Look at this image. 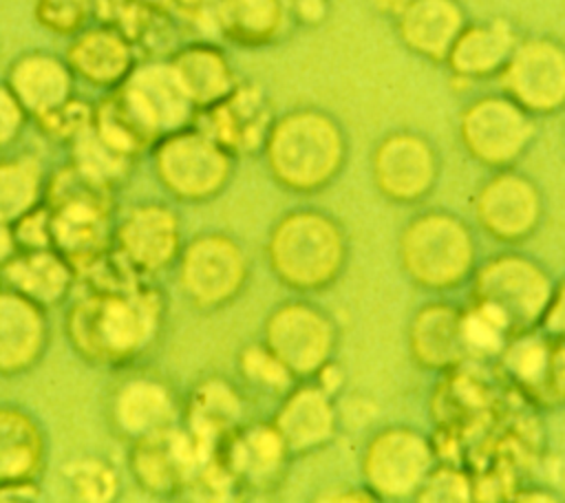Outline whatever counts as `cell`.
<instances>
[{"label":"cell","instance_id":"obj_5","mask_svg":"<svg viewBox=\"0 0 565 503\" xmlns=\"http://www.w3.org/2000/svg\"><path fill=\"white\" fill-rule=\"evenodd\" d=\"M556 278L532 254L503 247L479 260L468 282V304L494 318L510 335L539 329Z\"/></svg>","mask_w":565,"mask_h":503},{"label":"cell","instance_id":"obj_42","mask_svg":"<svg viewBox=\"0 0 565 503\" xmlns=\"http://www.w3.org/2000/svg\"><path fill=\"white\" fill-rule=\"evenodd\" d=\"M24 108L18 104L9 86H0V148L9 146L22 130Z\"/></svg>","mask_w":565,"mask_h":503},{"label":"cell","instance_id":"obj_10","mask_svg":"<svg viewBox=\"0 0 565 503\" xmlns=\"http://www.w3.org/2000/svg\"><path fill=\"white\" fill-rule=\"evenodd\" d=\"M470 205L477 229L503 247L527 243L547 214L541 183L516 165L490 170L475 188Z\"/></svg>","mask_w":565,"mask_h":503},{"label":"cell","instance_id":"obj_1","mask_svg":"<svg viewBox=\"0 0 565 503\" xmlns=\"http://www.w3.org/2000/svg\"><path fill=\"white\" fill-rule=\"evenodd\" d=\"M77 274H86L88 289L66 315L75 351L104 366H121L141 355L161 331L163 293L110 249Z\"/></svg>","mask_w":565,"mask_h":503},{"label":"cell","instance_id":"obj_13","mask_svg":"<svg viewBox=\"0 0 565 503\" xmlns=\"http://www.w3.org/2000/svg\"><path fill=\"white\" fill-rule=\"evenodd\" d=\"M110 95L146 146H154L161 137L190 126L196 115L170 62L132 68Z\"/></svg>","mask_w":565,"mask_h":503},{"label":"cell","instance_id":"obj_6","mask_svg":"<svg viewBox=\"0 0 565 503\" xmlns=\"http://www.w3.org/2000/svg\"><path fill=\"white\" fill-rule=\"evenodd\" d=\"M439 452L417 426L393 421L369 432L360 450V483L375 501H415Z\"/></svg>","mask_w":565,"mask_h":503},{"label":"cell","instance_id":"obj_16","mask_svg":"<svg viewBox=\"0 0 565 503\" xmlns=\"http://www.w3.org/2000/svg\"><path fill=\"white\" fill-rule=\"evenodd\" d=\"M294 459L316 454L331 446L340 432L338 397L316 379H298L269 417Z\"/></svg>","mask_w":565,"mask_h":503},{"label":"cell","instance_id":"obj_17","mask_svg":"<svg viewBox=\"0 0 565 503\" xmlns=\"http://www.w3.org/2000/svg\"><path fill=\"white\" fill-rule=\"evenodd\" d=\"M274 117L267 90L258 82H238L221 101L199 110L194 126L238 159L260 154Z\"/></svg>","mask_w":565,"mask_h":503},{"label":"cell","instance_id":"obj_48","mask_svg":"<svg viewBox=\"0 0 565 503\" xmlns=\"http://www.w3.org/2000/svg\"><path fill=\"white\" fill-rule=\"evenodd\" d=\"M18 252V245H15V236H13V227L11 223L2 221L0 218V267Z\"/></svg>","mask_w":565,"mask_h":503},{"label":"cell","instance_id":"obj_2","mask_svg":"<svg viewBox=\"0 0 565 503\" xmlns=\"http://www.w3.org/2000/svg\"><path fill=\"white\" fill-rule=\"evenodd\" d=\"M269 179L287 194L329 190L349 163V135L327 108L305 104L274 117L260 148Z\"/></svg>","mask_w":565,"mask_h":503},{"label":"cell","instance_id":"obj_31","mask_svg":"<svg viewBox=\"0 0 565 503\" xmlns=\"http://www.w3.org/2000/svg\"><path fill=\"white\" fill-rule=\"evenodd\" d=\"M44 463V435L38 421L13 406H0V481L35 479Z\"/></svg>","mask_w":565,"mask_h":503},{"label":"cell","instance_id":"obj_37","mask_svg":"<svg viewBox=\"0 0 565 503\" xmlns=\"http://www.w3.org/2000/svg\"><path fill=\"white\" fill-rule=\"evenodd\" d=\"M95 13V0H38V20L60 35L77 33Z\"/></svg>","mask_w":565,"mask_h":503},{"label":"cell","instance_id":"obj_47","mask_svg":"<svg viewBox=\"0 0 565 503\" xmlns=\"http://www.w3.org/2000/svg\"><path fill=\"white\" fill-rule=\"evenodd\" d=\"M369 2V7L377 13V15H382V18H386V20H395L404 9H406V4L411 2V0H366Z\"/></svg>","mask_w":565,"mask_h":503},{"label":"cell","instance_id":"obj_28","mask_svg":"<svg viewBox=\"0 0 565 503\" xmlns=\"http://www.w3.org/2000/svg\"><path fill=\"white\" fill-rule=\"evenodd\" d=\"M170 66L196 113L221 101L238 84L227 55L205 42L179 49L172 55Z\"/></svg>","mask_w":565,"mask_h":503},{"label":"cell","instance_id":"obj_32","mask_svg":"<svg viewBox=\"0 0 565 503\" xmlns=\"http://www.w3.org/2000/svg\"><path fill=\"white\" fill-rule=\"evenodd\" d=\"M550 344L552 340L541 329H532L512 335L497 355V362L501 364L503 373L532 402L545 377Z\"/></svg>","mask_w":565,"mask_h":503},{"label":"cell","instance_id":"obj_36","mask_svg":"<svg viewBox=\"0 0 565 503\" xmlns=\"http://www.w3.org/2000/svg\"><path fill=\"white\" fill-rule=\"evenodd\" d=\"M475 481L472 477L452 463L437 461V465L426 477L424 485L415 494V501H435V503H466L475 499Z\"/></svg>","mask_w":565,"mask_h":503},{"label":"cell","instance_id":"obj_39","mask_svg":"<svg viewBox=\"0 0 565 503\" xmlns=\"http://www.w3.org/2000/svg\"><path fill=\"white\" fill-rule=\"evenodd\" d=\"M534 402L547 408L565 406V340H552L545 377Z\"/></svg>","mask_w":565,"mask_h":503},{"label":"cell","instance_id":"obj_23","mask_svg":"<svg viewBox=\"0 0 565 503\" xmlns=\"http://www.w3.org/2000/svg\"><path fill=\"white\" fill-rule=\"evenodd\" d=\"M181 413L183 408L177 404L174 390L150 375H132L124 379L110 399L115 428L132 441L174 426Z\"/></svg>","mask_w":565,"mask_h":503},{"label":"cell","instance_id":"obj_3","mask_svg":"<svg viewBox=\"0 0 565 503\" xmlns=\"http://www.w3.org/2000/svg\"><path fill=\"white\" fill-rule=\"evenodd\" d=\"M351 238L329 210L296 205L285 210L265 238V263L274 280L298 296L331 289L344 276Z\"/></svg>","mask_w":565,"mask_h":503},{"label":"cell","instance_id":"obj_34","mask_svg":"<svg viewBox=\"0 0 565 503\" xmlns=\"http://www.w3.org/2000/svg\"><path fill=\"white\" fill-rule=\"evenodd\" d=\"M236 375L243 388L263 397H271L276 402L298 382L287 371V366L265 346L260 338L238 349Z\"/></svg>","mask_w":565,"mask_h":503},{"label":"cell","instance_id":"obj_22","mask_svg":"<svg viewBox=\"0 0 565 503\" xmlns=\"http://www.w3.org/2000/svg\"><path fill=\"white\" fill-rule=\"evenodd\" d=\"M468 20L461 0H411L393 20V26L408 53L433 64H444Z\"/></svg>","mask_w":565,"mask_h":503},{"label":"cell","instance_id":"obj_30","mask_svg":"<svg viewBox=\"0 0 565 503\" xmlns=\"http://www.w3.org/2000/svg\"><path fill=\"white\" fill-rule=\"evenodd\" d=\"M68 68L97 86H119L132 71L130 40L113 26L88 29L68 46Z\"/></svg>","mask_w":565,"mask_h":503},{"label":"cell","instance_id":"obj_19","mask_svg":"<svg viewBox=\"0 0 565 503\" xmlns=\"http://www.w3.org/2000/svg\"><path fill=\"white\" fill-rule=\"evenodd\" d=\"M406 351L415 368L433 375L452 373L468 357L463 338V304L433 296L415 307L406 324Z\"/></svg>","mask_w":565,"mask_h":503},{"label":"cell","instance_id":"obj_24","mask_svg":"<svg viewBox=\"0 0 565 503\" xmlns=\"http://www.w3.org/2000/svg\"><path fill=\"white\" fill-rule=\"evenodd\" d=\"M49 324L44 309L18 291L0 289V373L31 368L44 353Z\"/></svg>","mask_w":565,"mask_h":503},{"label":"cell","instance_id":"obj_18","mask_svg":"<svg viewBox=\"0 0 565 503\" xmlns=\"http://www.w3.org/2000/svg\"><path fill=\"white\" fill-rule=\"evenodd\" d=\"M214 457L232 477L236 490L274 492L294 457L269 419L245 421L214 450Z\"/></svg>","mask_w":565,"mask_h":503},{"label":"cell","instance_id":"obj_29","mask_svg":"<svg viewBox=\"0 0 565 503\" xmlns=\"http://www.w3.org/2000/svg\"><path fill=\"white\" fill-rule=\"evenodd\" d=\"M214 22L230 42L245 49L276 44L291 29L282 0H216Z\"/></svg>","mask_w":565,"mask_h":503},{"label":"cell","instance_id":"obj_40","mask_svg":"<svg viewBox=\"0 0 565 503\" xmlns=\"http://www.w3.org/2000/svg\"><path fill=\"white\" fill-rule=\"evenodd\" d=\"M18 249H40L51 245V214L46 203H38L11 223Z\"/></svg>","mask_w":565,"mask_h":503},{"label":"cell","instance_id":"obj_25","mask_svg":"<svg viewBox=\"0 0 565 503\" xmlns=\"http://www.w3.org/2000/svg\"><path fill=\"white\" fill-rule=\"evenodd\" d=\"M181 415L185 428L214 452L230 432L245 424V397L238 384L210 375L192 388Z\"/></svg>","mask_w":565,"mask_h":503},{"label":"cell","instance_id":"obj_27","mask_svg":"<svg viewBox=\"0 0 565 503\" xmlns=\"http://www.w3.org/2000/svg\"><path fill=\"white\" fill-rule=\"evenodd\" d=\"M9 88L24 113L40 117L71 99L73 71L49 53H26L13 62Z\"/></svg>","mask_w":565,"mask_h":503},{"label":"cell","instance_id":"obj_11","mask_svg":"<svg viewBox=\"0 0 565 503\" xmlns=\"http://www.w3.org/2000/svg\"><path fill=\"white\" fill-rule=\"evenodd\" d=\"M154 170L174 199L205 203L225 192L236 157L196 126H185L154 143Z\"/></svg>","mask_w":565,"mask_h":503},{"label":"cell","instance_id":"obj_14","mask_svg":"<svg viewBox=\"0 0 565 503\" xmlns=\"http://www.w3.org/2000/svg\"><path fill=\"white\" fill-rule=\"evenodd\" d=\"M499 90L539 117L565 110V42L550 33L521 35L499 73Z\"/></svg>","mask_w":565,"mask_h":503},{"label":"cell","instance_id":"obj_8","mask_svg":"<svg viewBox=\"0 0 565 503\" xmlns=\"http://www.w3.org/2000/svg\"><path fill=\"white\" fill-rule=\"evenodd\" d=\"M260 340L296 379H311L338 357L342 333L329 309L296 293L267 311Z\"/></svg>","mask_w":565,"mask_h":503},{"label":"cell","instance_id":"obj_41","mask_svg":"<svg viewBox=\"0 0 565 503\" xmlns=\"http://www.w3.org/2000/svg\"><path fill=\"white\" fill-rule=\"evenodd\" d=\"M282 7L291 26L305 29L320 26L322 22H327L331 11L329 0H282Z\"/></svg>","mask_w":565,"mask_h":503},{"label":"cell","instance_id":"obj_46","mask_svg":"<svg viewBox=\"0 0 565 503\" xmlns=\"http://www.w3.org/2000/svg\"><path fill=\"white\" fill-rule=\"evenodd\" d=\"M563 496L545 485H521L514 490L512 501H561Z\"/></svg>","mask_w":565,"mask_h":503},{"label":"cell","instance_id":"obj_43","mask_svg":"<svg viewBox=\"0 0 565 503\" xmlns=\"http://www.w3.org/2000/svg\"><path fill=\"white\" fill-rule=\"evenodd\" d=\"M539 329L552 340H565V274L556 278L550 304Z\"/></svg>","mask_w":565,"mask_h":503},{"label":"cell","instance_id":"obj_15","mask_svg":"<svg viewBox=\"0 0 565 503\" xmlns=\"http://www.w3.org/2000/svg\"><path fill=\"white\" fill-rule=\"evenodd\" d=\"M214 452L185 426H170L132 441L130 470L137 483L157 496L188 490Z\"/></svg>","mask_w":565,"mask_h":503},{"label":"cell","instance_id":"obj_26","mask_svg":"<svg viewBox=\"0 0 565 503\" xmlns=\"http://www.w3.org/2000/svg\"><path fill=\"white\" fill-rule=\"evenodd\" d=\"M4 287L18 291L42 309L55 307L71 293L73 265L53 247L18 249L2 267Z\"/></svg>","mask_w":565,"mask_h":503},{"label":"cell","instance_id":"obj_9","mask_svg":"<svg viewBox=\"0 0 565 503\" xmlns=\"http://www.w3.org/2000/svg\"><path fill=\"white\" fill-rule=\"evenodd\" d=\"M252 263L243 243L218 229L183 243L177 278L185 300L199 311H218L236 302L249 285Z\"/></svg>","mask_w":565,"mask_h":503},{"label":"cell","instance_id":"obj_21","mask_svg":"<svg viewBox=\"0 0 565 503\" xmlns=\"http://www.w3.org/2000/svg\"><path fill=\"white\" fill-rule=\"evenodd\" d=\"M519 38L516 24L505 15L468 20L452 42L444 66L455 79L468 84L499 77Z\"/></svg>","mask_w":565,"mask_h":503},{"label":"cell","instance_id":"obj_45","mask_svg":"<svg viewBox=\"0 0 565 503\" xmlns=\"http://www.w3.org/2000/svg\"><path fill=\"white\" fill-rule=\"evenodd\" d=\"M316 501H375V496L360 483V485H351V483H340V485H329L324 488V492L313 496Z\"/></svg>","mask_w":565,"mask_h":503},{"label":"cell","instance_id":"obj_33","mask_svg":"<svg viewBox=\"0 0 565 503\" xmlns=\"http://www.w3.org/2000/svg\"><path fill=\"white\" fill-rule=\"evenodd\" d=\"M46 183L35 157L22 154L0 161V218L18 221L31 207L42 203Z\"/></svg>","mask_w":565,"mask_h":503},{"label":"cell","instance_id":"obj_20","mask_svg":"<svg viewBox=\"0 0 565 503\" xmlns=\"http://www.w3.org/2000/svg\"><path fill=\"white\" fill-rule=\"evenodd\" d=\"M115 252L139 274L152 276L177 263L181 240V218L163 203H141L130 207L113 232Z\"/></svg>","mask_w":565,"mask_h":503},{"label":"cell","instance_id":"obj_44","mask_svg":"<svg viewBox=\"0 0 565 503\" xmlns=\"http://www.w3.org/2000/svg\"><path fill=\"white\" fill-rule=\"evenodd\" d=\"M40 499V485L35 479H4L0 481V501H35Z\"/></svg>","mask_w":565,"mask_h":503},{"label":"cell","instance_id":"obj_38","mask_svg":"<svg viewBox=\"0 0 565 503\" xmlns=\"http://www.w3.org/2000/svg\"><path fill=\"white\" fill-rule=\"evenodd\" d=\"M38 121L51 139L73 141L79 132H84L90 126L93 113L86 104L71 97L64 104H60L57 108L40 115Z\"/></svg>","mask_w":565,"mask_h":503},{"label":"cell","instance_id":"obj_4","mask_svg":"<svg viewBox=\"0 0 565 503\" xmlns=\"http://www.w3.org/2000/svg\"><path fill=\"white\" fill-rule=\"evenodd\" d=\"M404 278L430 296L466 289L481 256L472 223L446 207H424L404 221L395 240Z\"/></svg>","mask_w":565,"mask_h":503},{"label":"cell","instance_id":"obj_7","mask_svg":"<svg viewBox=\"0 0 565 503\" xmlns=\"http://www.w3.org/2000/svg\"><path fill=\"white\" fill-rule=\"evenodd\" d=\"M539 121L505 93H481L457 115V139L470 161L490 170L516 165L534 146Z\"/></svg>","mask_w":565,"mask_h":503},{"label":"cell","instance_id":"obj_12","mask_svg":"<svg viewBox=\"0 0 565 503\" xmlns=\"http://www.w3.org/2000/svg\"><path fill=\"white\" fill-rule=\"evenodd\" d=\"M369 172L375 192L386 203L417 207L437 190L441 152L428 135L415 128H395L373 143Z\"/></svg>","mask_w":565,"mask_h":503},{"label":"cell","instance_id":"obj_35","mask_svg":"<svg viewBox=\"0 0 565 503\" xmlns=\"http://www.w3.org/2000/svg\"><path fill=\"white\" fill-rule=\"evenodd\" d=\"M68 492L77 501H110L117 494V472L102 459L84 457L64 468Z\"/></svg>","mask_w":565,"mask_h":503}]
</instances>
